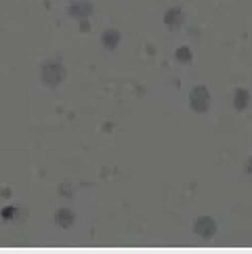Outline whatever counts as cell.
Wrapping results in <instances>:
<instances>
[{"label": "cell", "mask_w": 252, "mask_h": 254, "mask_svg": "<svg viewBox=\"0 0 252 254\" xmlns=\"http://www.w3.org/2000/svg\"><path fill=\"white\" fill-rule=\"evenodd\" d=\"M40 76L47 86H57V84H61V80L65 78V67H63L61 61H47L40 69Z\"/></svg>", "instance_id": "6da1fadb"}, {"label": "cell", "mask_w": 252, "mask_h": 254, "mask_svg": "<svg viewBox=\"0 0 252 254\" xmlns=\"http://www.w3.org/2000/svg\"><path fill=\"white\" fill-rule=\"evenodd\" d=\"M189 105H191V110L195 114H204V112H208V107H210V93H208V88L206 86H193V90L189 93Z\"/></svg>", "instance_id": "7a4b0ae2"}, {"label": "cell", "mask_w": 252, "mask_h": 254, "mask_svg": "<svg viewBox=\"0 0 252 254\" xmlns=\"http://www.w3.org/2000/svg\"><path fill=\"white\" fill-rule=\"evenodd\" d=\"M193 231L200 235V238H212L214 233H217V223L210 216H200V219H195L193 223Z\"/></svg>", "instance_id": "3957f363"}, {"label": "cell", "mask_w": 252, "mask_h": 254, "mask_svg": "<svg viewBox=\"0 0 252 254\" xmlns=\"http://www.w3.org/2000/svg\"><path fill=\"white\" fill-rule=\"evenodd\" d=\"M183 21H185V17H183V11L181 8H168L166 11V15H164V23H166V28H170V30H179L183 25Z\"/></svg>", "instance_id": "277c9868"}, {"label": "cell", "mask_w": 252, "mask_h": 254, "mask_svg": "<svg viewBox=\"0 0 252 254\" xmlns=\"http://www.w3.org/2000/svg\"><path fill=\"white\" fill-rule=\"evenodd\" d=\"M55 223H57V227H61V229H67V227H71L76 223V216L71 210H67V208H59L57 214H55Z\"/></svg>", "instance_id": "5b68a950"}, {"label": "cell", "mask_w": 252, "mask_h": 254, "mask_svg": "<svg viewBox=\"0 0 252 254\" xmlns=\"http://www.w3.org/2000/svg\"><path fill=\"white\" fill-rule=\"evenodd\" d=\"M248 105H250V93L246 88H238L236 95H233V107H236L238 112H244Z\"/></svg>", "instance_id": "8992f818"}, {"label": "cell", "mask_w": 252, "mask_h": 254, "mask_svg": "<svg viewBox=\"0 0 252 254\" xmlns=\"http://www.w3.org/2000/svg\"><path fill=\"white\" fill-rule=\"evenodd\" d=\"M91 4L88 2H74L69 8H67V15H71V17H78V19H86L88 15H91Z\"/></svg>", "instance_id": "52a82bcc"}, {"label": "cell", "mask_w": 252, "mask_h": 254, "mask_svg": "<svg viewBox=\"0 0 252 254\" xmlns=\"http://www.w3.org/2000/svg\"><path fill=\"white\" fill-rule=\"evenodd\" d=\"M101 42H103V47L105 49H116L120 44V34L116 32V30H105L103 36H101Z\"/></svg>", "instance_id": "ba28073f"}, {"label": "cell", "mask_w": 252, "mask_h": 254, "mask_svg": "<svg viewBox=\"0 0 252 254\" xmlns=\"http://www.w3.org/2000/svg\"><path fill=\"white\" fill-rule=\"evenodd\" d=\"M175 57H177V61H181V63H191V59H193L191 51H189L187 47H181V49H177Z\"/></svg>", "instance_id": "9c48e42d"}, {"label": "cell", "mask_w": 252, "mask_h": 254, "mask_svg": "<svg viewBox=\"0 0 252 254\" xmlns=\"http://www.w3.org/2000/svg\"><path fill=\"white\" fill-rule=\"evenodd\" d=\"M2 216H4V219H13V216H15V208H11V206H6V208H4V210H2Z\"/></svg>", "instance_id": "30bf717a"}, {"label": "cell", "mask_w": 252, "mask_h": 254, "mask_svg": "<svg viewBox=\"0 0 252 254\" xmlns=\"http://www.w3.org/2000/svg\"><path fill=\"white\" fill-rule=\"evenodd\" d=\"M59 191H61V195H71V187L63 183V185L59 187Z\"/></svg>", "instance_id": "8fae6325"}, {"label": "cell", "mask_w": 252, "mask_h": 254, "mask_svg": "<svg viewBox=\"0 0 252 254\" xmlns=\"http://www.w3.org/2000/svg\"><path fill=\"white\" fill-rule=\"evenodd\" d=\"M88 30H91V23H88L86 19H82V21H80V32L84 34V32H88Z\"/></svg>", "instance_id": "7c38bea8"}, {"label": "cell", "mask_w": 252, "mask_h": 254, "mask_svg": "<svg viewBox=\"0 0 252 254\" xmlns=\"http://www.w3.org/2000/svg\"><path fill=\"white\" fill-rule=\"evenodd\" d=\"M246 170H248V175H250V179H252V158L248 160V166H246Z\"/></svg>", "instance_id": "4fadbf2b"}]
</instances>
